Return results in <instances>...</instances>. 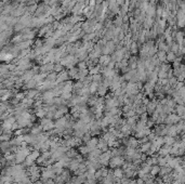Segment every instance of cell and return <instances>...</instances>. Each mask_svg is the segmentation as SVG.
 <instances>
[{"label": "cell", "instance_id": "obj_1", "mask_svg": "<svg viewBox=\"0 0 185 184\" xmlns=\"http://www.w3.org/2000/svg\"><path fill=\"white\" fill-rule=\"evenodd\" d=\"M112 158V155H110V151H106V152H102L101 153V155L99 156V162L101 164V166L102 167H106L108 165V162L109 159Z\"/></svg>", "mask_w": 185, "mask_h": 184}, {"label": "cell", "instance_id": "obj_2", "mask_svg": "<svg viewBox=\"0 0 185 184\" xmlns=\"http://www.w3.org/2000/svg\"><path fill=\"white\" fill-rule=\"evenodd\" d=\"M40 126L43 131H50L52 129H54V122L52 121V119L45 117V118H41Z\"/></svg>", "mask_w": 185, "mask_h": 184}, {"label": "cell", "instance_id": "obj_3", "mask_svg": "<svg viewBox=\"0 0 185 184\" xmlns=\"http://www.w3.org/2000/svg\"><path fill=\"white\" fill-rule=\"evenodd\" d=\"M125 162V158L122 156H115V157H112L109 159L108 162V165L110 168H119L120 166H122V164Z\"/></svg>", "mask_w": 185, "mask_h": 184}, {"label": "cell", "instance_id": "obj_4", "mask_svg": "<svg viewBox=\"0 0 185 184\" xmlns=\"http://www.w3.org/2000/svg\"><path fill=\"white\" fill-rule=\"evenodd\" d=\"M181 119H182V118H181L180 116H178L176 114L170 113V114H168L167 117H166L165 124H166V125H176Z\"/></svg>", "mask_w": 185, "mask_h": 184}, {"label": "cell", "instance_id": "obj_5", "mask_svg": "<svg viewBox=\"0 0 185 184\" xmlns=\"http://www.w3.org/2000/svg\"><path fill=\"white\" fill-rule=\"evenodd\" d=\"M158 102L157 101H148V103L145 105V108H146V113L149 114V115H152L154 112H155V109H156V106H157Z\"/></svg>", "mask_w": 185, "mask_h": 184}, {"label": "cell", "instance_id": "obj_6", "mask_svg": "<svg viewBox=\"0 0 185 184\" xmlns=\"http://www.w3.org/2000/svg\"><path fill=\"white\" fill-rule=\"evenodd\" d=\"M53 67H54V63H45L39 68V71H40V73L49 74V73L53 72Z\"/></svg>", "mask_w": 185, "mask_h": 184}, {"label": "cell", "instance_id": "obj_7", "mask_svg": "<svg viewBox=\"0 0 185 184\" xmlns=\"http://www.w3.org/2000/svg\"><path fill=\"white\" fill-rule=\"evenodd\" d=\"M96 148H99L101 152H106V151H108V144L102 138V139H100L99 141H98Z\"/></svg>", "mask_w": 185, "mask_h": 184}, {"label": "cell", "instance_id": "obj_8", "mask_svg": "<svg viewBox=\"0 0 185 184\" xmlns=\"http://www.w3.org/2000/svg\"><path fill=\"white\" fill-rule=\"evenodd\" d=\"M102 74L104 75V77H108V78H113L114 76H116V71L115 69H112V68L105 67L102 69Z\"/></svg>", "mask_w": 185, "mask_h": 184}, {"label": "cell", "instance_id": "obj_9", "mask_svg": "<svg viewBox=\"0 0 185 184\" xmlns=\"http://www.w3.org/2000/svg\"><path fill=\"white\" fill-rule=\"evenodd\" d=\"M112 60H110V56L109 55H101L99 58V60H98V62H99V64L101 65V66H107V64L110 62Z\"/></svg>", "mask_w": 185, "mask_h": 184}, {"label": "cell", "instance_id": "obj_10", "mask_svg": "<svg viewBox=\"0 0 185 184\" xmlns=\"http://www.w3.org/2000/svg\"><path fill=\"white\" fill-rule=\"evenodd\" d=\"M98 141H99V139H98V138H91V139L89 140L88 142H87L86 146L89 148V152H90V151H92V149H94V148H96Z\"/></svg>", "mask_w": 185, "mask_h": 184}, {"label": "cell", "instance_id": "obj_11", "mask_svg": "<svg viewBox=\"0 0 185 184\" xmlns=\"http://www.w3.org/2000/svg\"><path fill=\"white\" fill-rule=\"evenodd\" d=\"M79 164H80V162H78L76 158H74V159H70V162H68L67 167H69V170L70 171L76 172L77 169H78V167H79Z\"/></svg>", "mask_w": 185, "mask_h": 184}, {"label": "cell", "instance_id": "obj_12", "mask_svg": "<svg viewBox=\"0 0 185 184\" xmlns=\"http://www.w3.org/2000/svg\"><path fill=\"white\" fill-rule=\"evenodd\" d=\"M107 88L108 87H106V86H104L102 82L99 85V88H98V91H96V93L101 96V98H103V96H105L106 95V93H107Z\"/></svg>", "mask_w": 185, "mask_h": 184}, {"label": "cell", "instance_id": "obj_13", "mask_svg": "<svg viewBox=\"0 0 185 184\" xmlns=\"http://www.w3.org/2000/svg\"><path fill=\"white\" fill-rule=\"evenodd\" d=\"M26 98L28 99H32L34 100L35 98H37L39 95V90H36V89H29V91L26 92Z\"/></svg>", "mask_w": 185, "mask_h": 184}, {"label": "cell", "instance_id": "obj_14", "mask_svg": "<svg viewBox=\"0 0 185 184\" xmlns=\"http://www.w3.org/2000/svg\"><path fill=\"white\" fill-rule=\"evenodd\" d=\"M66 92H73V84L70 81H65L62 88V93H66Z\"/></svg>", "mask_w": 185, "mask_h": 184}, {"label": "cell", "instance_id": "obj_15", "mask_svg": "<svg viewBox=\"0 0 185 184\" xmlns=\"http://www.w3.org/2000/svg\"><path fill=\"white\" fill-rule=\"evenodd\" d=\"M154 89H155V82H152V81H148L147 84H145L144 86V90L145 92L149 94V93H153Z\"/></svg>", "mask_w": 185, "mask_h": 184}, {"label": "cell", "instance_id": "obj_16", "mask_svg": "<svg viewBox=\"0 0 185 184\" xmlns=\"http://www.w3.org/2000/svg\"><path fill=\"white\" fill-rule=\"evenodd\" d=\"M113 175L115 179H122L123 178V175H125V173H123V170L122 169H120V168H115L113 171Z\"/></svg>", "mask_w": 185, "mask_h": 184}, {"label": "cell", "instance_id": "obj_17", "mask_svg": "<svg viewBox=\"0 0 185 184\" xmlns=\"http://www.w3.org/2000/svg\"><path fill=\"white\" fill-rule=\"evenodd\" d=\"M163 144H167V145H170V146H172L174 144V142H176V138L174 136H170V135H165V136H163Z\"/></svg>", "mask_w": 185, "mask_h": 184}, {"label": "cell", "instance_id": "obj_18", "mask_svg": "<svg viewBox=\"0 0 185 184\" xmlns=\"http://www.w3.org/2000/svg\"><path fill=\"white\" fill-rule=\"evenodd\" d=\"M30 133H32L33 135H39L41 134L42 132H43V130H42V128H41V126L39 125H36V126L32 127V129H30V131H29Z\"/></svg>", "mask_w": 185, "mask_h": 184}, {"label": "cell", "instance_id": "obj_19", "mask_svg": "<svg viewBox=\"0 0 185 184\" xmlns=\"http://www.w3.org/2000/svg\"><path fill=\"white\" fill-rule=\"evenodd\" d=\"M172 172V169L170 167L168 166H163L160 167V170H159V173L158 174H160V177H163V175H167L169 173H171Z\"/></svg>", "mask_w": 185, "mask_h": 184}, {"label": "cell", "instance_id": "obj_20", "mask_svg": "<svg viewBox=\"0 0 185 184\" xmlns=\"http://www.w3.org/2000/svg\"><path fill=\"white\" fill-rule=\"evenodd\" d=\"M56 78H58V74H56L55 72H51V73H49V74H47L45 80L55 84V81H56Z\"/></svg>", "mask_w": 185, "mask_h": 184}, {"label": "cell", "instance_id": "obj_21", "mask_svg": "<svg viewBox=\"0 0 185 184\" xmlns=\"http://www.w3.org/2000/svg\"><path fill=\"white\" fill-rule=\"evenodd\" d=\"M99 85H100V84H96V82H93V81H91V84H89V86H88L90 94H94V93H96V91H98V88H99Z\"/></svg>", "mask_w": 185, "mask_h": 184}, {"label": "cell", "instance_id": "obj_22", "mask_svg": "<svg viewBox=\"0 0 185 184\" xmlns=\"http://www.w3.org/2000/svg\"><path fill=\"white\" fill-rule=\"evenodd\" d=\"M166 56H167V52H165V51H160V50H158L157 53H156V58L159 60V62L161 63V62H166Z\"/></svg>", "mask_w": 185, "mask_h": 184}, {"label": "cell", "instance_id": "obj_23", "mask_svg": "<svg viewBox=\"0 0 185 184\" xmlns=\"http://www.w3.org/2000/svg\"><path fill=\"white\" fill-rule=\"evenodd\" d=\"M176 114L178 116H180L182 119L184 117V114H185V109H184V106L183 105H176Z\"/></svg>", "mask_w": 185, "mask_h": 184}, {"label": "cell", "instance_id": "obj_24", "mask_svg": "<svg viewBox=\"0 0 185 184\" xmlns=\"http://www.w3.org/2000/svg\"><path fill=\"white\" fill-rule=\"evenodd\" d=\"M149 148H150V142H146V143L141 144L139 151H140L141 153H143V154H146V153L149 151Z\"/></svg>", "mask_w": 185, "mask_h": 184}, {"label": "cell", "instance_id": "obj_25", "mask_svg": "<svg viewBox=\"0 0 185 184\" xmlns=\"http://www.w3.org/2000/svg\"><path fill=\"white\" fill-rule=\"evenodd\" d=\"M65 154H66V156H67L68 158H70V159H74V158L76 157L77 155H78V153H77V151L76 149H74V148H69V149H68L67 152L65 153Z\"/></svg>", "mask_w": 185, "mask_h": 184}, {"label": "cell", "instance_id": "obj_26", "mask_svg": "<svg viewBox=\"0 0 185 184\" xmlns=\"http://www.w3.org/2000/svg\"><path fill=\"white\" fill-rule=\"evenodd\" d=\"M159 170H160V167L158 165H153L152 168H150V171H149V174L153 175V177H156L159 173Z\"/></svg>", "mask_w": 185, "mask_h": 184}, {"label": "cell", "instance_id": "obj_27", "mask_svg": "<svg viewBox=\"0 0 185 184\" xmlns=\"http://www.w3.org/2000/svg\"><path fill=\"white\" fill-rule=\"evenodd\" d=\"M101 65H96V66H93V67H91L90 69H88L89 71V74H90L91 76L92 75H95V74H100V72H101Z\"/></svg>", "mask_w": 185, "mask_h": 184}, {"label": "cell", "instance_id": "obj_28", "mask_svg": "<svg viewBox=\"0 0 185 184\" xmlns=\"http://www.w3.org/2000/svg\"><path fill=\"white\" fill-rule=\"evenodd\" d=\"M129 50H130V53H136L138 52V42L136 41H131L130 45H129Z\"/></svg>", "mask_w": 185, "mask_h": 184}, {"label": "cell", "instance_id": "obj_29", "mask_svg": "<svg viewBox=\"0 0 185 184\" xmlns=\"http://www.w3.org/2000/svg\"><path fill=\"white\" fill-rule=\"evenodd\" d=\"M176 58V54L171 52V51H168L167 52V56H166V62H173Z\"/></svg>", "mask_w": 185, "mask_h": 184}, {"label": "cell", "instance_id": "obj_30", "mask_svg": "<svg viewBox=\"0 0 185 184\" xmlns=\"http://www.w3.org/2000/svg\"><path fill=\"white\" fill-rule=\"evenodd\" d=\"M67 73H68L69 78H76V75H77V73H78V68L77 67L69 68V71H67Z\"/></svg>", "mask_w": 185, "mask_h": 184}, {"label": "cell", "instance_id": "obj_31", "mask_svg": "<svg viewBox=\"0 0 185 184\" xmlns=\"http://www.w3.org/2000/svg\"><path fill=\"white\" fill-rule=\"evenodd\" d=\"M143 22H144L145 28H150V27H152V25H153L154 21H153V18H152L147 16V18H146L144 21H143Z\"/></svg>", "mask_w": 185, "mask_h": 184}, {"label": "cell", "instance_id": "obj_32", "mask_svg": "<svg viewBox=\"0 0 185 184\" xmlns=\"http://www.w3.org/2000/svg\"><path fill=\"white\" fill-rule=\"evenodd\" d=\"M87 102H88V104H89L90 106H94L95 104H96V102H98V98L94 96V95H91L90 98H88Z\"/></svg>", "mask_w": 185, "mask_h": 184}, {"label": "cell", "instance_id": "obj_33", "mask_svg": "<svg viewBox=\"0 0 185 184\" xmlns=\"http://www.w3.org/2000/svg\"><path fill=\"white\" fill-rule=\"evenodd\" d=\"M91 80L93 82H96V84H101L102 82V76L100 74H95V75H92L91 76Z\"/></svg>", "mask_w": 185, "mask_h": 184}, {"label": "cell", "instance_id": "obj_34", "mask_svg": "<svg viewBox=\"0 0 185 184\" xmlns=\"http://www.w3.org/2000/svg\"><path fill=\"white\" fill-rule=\"evenodd\" d=\"M96 35H98L96 33H89V34H87L86 36L83 37V39H85V41H91L96 37Z\"/></svg>", "mask_w": 185, "mask_h": 184}, {"label": "cell", "instance_id": "obj_35", "mask_svg": "<svg viewBox=\"0 0 185 184\" xmlns=\"http://www.w3.org/2000/svg\"><path fill=\"white\" fill-rule=\"evenodd\" d=\"M83 87H85V86H83V84H82V81L81 80H78L76 84H75V85L73 86V89H75L76 91H79V90L82 89Z\"/></svg>", "mask_w": 185, "mask_h": 184}, {"label": "cell", "instance_id": "obj_36", "mask_svg": "<svg viewBox=\"0 0 185 184\" xmlns=\"http://www.w3.org/2000/svg\"><path fill=\"white\" fill-rule=\"evenodd\" d=\"M79 152H80V154H81V155H86V156H87V154L89 153V148L87 147L86 145H82V146H80V147H79Z\"/></svg>", "mask_w": 185, "mask_h": 184}, {"label": "cell", "instance_id": "obj_37", "mask_svg": "<svg viewBox=\"0 0 185 184\" xmlns=\"http://www.w3.org/2000/svg\"><path fill=\"white\" fill-rule=\"evenodd\" d=\"M91 139V134H90V132H87V133H85V134L82 135V138H81V142H83V143H87L89 140Z\"/></svg>", "mask_w": 185, "mask_h": 184}, {"label": "cell", "instance_id": "obj_38", "mask_svg": "<svg viewBox=\"0 0 185 184\" xmlns=\"http://www.w3.org/2000/svg\"><path fill=\"white\" fill-rule=\"evenodd\" d=\"M77 65H78V69H87V66H88V65H87V62L86 61H81V62H79V63H77Z\"/></svg>", "mask_w": 185, "mask_h": 184}, {"label": "cell", "instance_id": "obj_39", "mask_svg": "<svg viewBox=\"0 0 185 184\" xmlns=\"http://www.w3.org/2000/svg\"><path fill=\"white\" fill-rule=\"evenodd\" d=\"M62 71H63V66H62L61 64H60V63L54 64V67H53V72H55L56 74H58V73L62 72Z\"/></svg>", "mask_w": 185, "mask_h": 184}, {"label": "cell", "instance_id": "obj_40", "mask_svg": "<svg viewBox=\"0 0 185 184\" xmlns=\"http://www.w3.org/2000/svg\"><path fill=\"white\" fill-rule=\"evenodd\" d=\"M132 180H130V179H128V178H122V179H120V184H132Z\"/></svg>", "mask_w": 185, "mask_h": 184}, {"label": "cell", "instance_id": "obj_41", "mask_svg": "<svg viewBox=\"0 0 185 184\" xmlns=\"http://www.w3.org/2000/svg\"><path fill=\"white\" fill-rule=\"evenodd\" d=\"M136 184H144V181L141 179V178H139V179L136 181Z\"/></svg>", "mask_w": 185, "mask_h": 184}]
</instances>
